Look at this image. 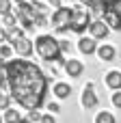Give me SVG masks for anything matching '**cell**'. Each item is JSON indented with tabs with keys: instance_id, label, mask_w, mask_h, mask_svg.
I'll return each instance as SVG.
<instances>
[{
	"instance_id": "1",
	"label": "cell",
	"mask_w": 121,
	"mask_h": 123,
	"mask_svg": "<svg viewBox=\"0 0 121 123\" xmlns=\"http://www.w3.org/2000/svg\"><path fill=\"white\" fill-rule=\"evenodd\" d=\"M9 69V93L24 110H39L48 93V76L28 58L6 61Z\"/></svg>"
},
{
	"instance_id": "2",
	"label": "cell",
	"mask_w": 121,
	"mask_h": 123,
	"mask_svg": "<svg viewBox=\"0 0 121 123\" xmlns=\"http://www.w3.org/2000/svg\"><path fill=\"white\" fill-rule=\"evenodd\" d=\"M35 52L39 54V58H43L45 63H56V65H65L63 58V50H61V41L52 35H39L35 39Z\"/></svg>"
},
{
	"instance_id": "3",
	"label": "cell",
	"mask_w": 121,
	"mask_h": 123,
	"mask_svg": "<svg viewBox=\"0 0 121 123\" xmlns=\"http://www.w3.org/2000/svg\"><path fill=\"white\" fill-rule=\"evenodd\" d=\"M102 19L110 26V30L121 32V0H106L102 9Z\"/></svg>"
},
{
	"instance_id": "4",
	"label": "cell",
	"mask_w": 121,
	"mask_h": 123,
	"mask_svg": "<svg viewBox=\"0 0 121 123\" xmlns=\"http://www.w3.org/2000/svg\"><path fill=\"white\" fill-rule=\"evenodd\" d=\"M91 11L84 9V6H74V13H71V22H69V30L82 35L89 26H91Z\"/></svg>"
},
{
	"instance_id": "5",
	"label": "cell",
	"mask_w": 121,
	"mask_h": 123,
	"mask_svg": "<svg viewBox=\"0 0 121 123\" xmlns=\"http://www.w3.org/2000/svg\"><path fill=\"white\" fill-rule=\"evenodd\" d=\"M15 17H17V24H22L24 30H32L35 28V17H37V11L32 6V2H22L15 6Z\"/></svg>"
},
{
	"instance_id": "6",
	"label": "cell",
	"mask_w": 121,
	"mask_h": 123,
	"mask_svg": "<svg viewBox=\"0 0 121 123\" xmlns=\"http://www.w3.org/2000/svg\"><path fill=\"white\" fill-rule=\"evenodd\" d=\"M71 13H74V9H69V6H58V9H54V13H52V26L56 28V32L69 30Z\"/></svg>"
},
{
	"instance_id": "7",
	"label": "cell",
	"mask_w": 121,
	"mask_h": 123,
	"mask_svg": "<svg viewBox=\"0 0 121 123\" xmlns=\"http://www.w3.org/2000/svg\"><path fill=\"white\" fill-rule=\"evenodd\" d=\"M9 43L13 45V50H15V54L17 56H22V58H28L30 54H32V50H35V45H32V41L22 32V35H15V37H11L9 39Z\"/></svg>"
},
{
	"instance_id": "8",
	"label": "cell",
	"mask_w": 121,
	"mask_h": 123,
	"mask_svg": "<svg viewBox=\"0 0 121 123\" xmlns=\"http://www.w3.org/2000/svg\"><path fill=\"white\" fill-rule=\"evenodd\" d=\"M80 104H82L84 110H93V108L100 104L97 93H95V84H93V82H87V84H84L82 95H80Z\"/></svg>"
},
{
	"instance_id": "9",
	"label": "cell",
	"mask_w": 121,
	"mask_h": 123,
	"mask_svg": "<svg viewBox=\"0 0 121 123\" xmlns=\"http://www.w3.org/2000/svg\"><path fill=\"white\" fill-rule=\"evenodd\" d=\"M89 30H91V37L93 39H106L108 32H110V26L104 19H93L91 26H89Z\"/></svg>"
},
{
	"instance_id": "10",
	"label": "cell",
	"mask_w": 121,
	"mask_h": 123,
	"mask_svg": "<svg viewBox=\"0 0 121 123\" xmlns=\"http://www.w3.org/2000/svg\"><path fill=\"white\" fill-rule=\"evenodd\" d=\"M63 67H65L67 76H71V78H80L82 71H84V65H82V61H78V58H67Z\"/></svg>"
},
{
	"instance_id": "11",
	"label": "cell",
	"mask_w": 121,
	"mask_h": 123,
	"mask_svg": "<svg viewBox=\"0 0 121 123\" xmlns=\"http://www.w3.org/2000/svg\"><path fill=\"white\" fill-rule=\"evenodd\" d=\"M104 82L110 91H121V69H110L104 76Z\"/></svg>"
},
{
	"instance_id": "12",
	"label": "cell",
	"mask_w": 121,
	"mask_h": 123,
	"mask_svg": "<svg viewBox=\"0 0 121 123\" xmlns=\"http://www.w3.org/2000/svg\"><path fill=\"white\" fill-rule=\"evenodd\" d=\"M78 50L89 56V54H95L97 52V43H95L93 37H80L78 39Z\"/></svg>"
},
{
	"instance_id": "13",
	"label": "cell",
	"mask_w": 121,
	"mask_h": 123,
	"mask_svg": "<svg viewBox=\"0 0 121 123\" xmlns=\"http://www.w3.org/2000/svg\"><path fill=\"white\" fill-rule=\"evenodd\" d=\"M95 54L100 56V61H106V63H110V61H115V58H117V50H115V45H108V43L100 45Z\"/></svg>"
},
{
	"instance_id": "14",
	"label": "cell",
	"mask_w": 121,
	"mask_h": 123,
	"mask_svg": "<svg viewBox=\"0 0 121 123\" xmlns=\"http://www.w3.org/2000/svg\"><path fill=\"white\" fill-rule=\"evenodd\" d=\"M52 93L56 95V99H67V97L71 95V86H69L67 82H56L54 89H52Z\"/></svg>"
},
{
	"instance_id": "15",
	"label": "cell",
	"mask_w": 121,
	"mask_h": 123,
	"mask_svg": "<svg viewBox=\"0 0 121 123\" xmlns=\"http://www.w3.org/2000/svg\"><path fill=\"white\" fill-rule=\"evenodd\" d=\"M0 89H9V69L4 58H0Z\"/></svg>"
},
{
	"instance_id": "16",
	"label": "cell",
	"mask_w": 121,
	"mask_h": 123,
	"mask_svg": "<svg viewBox=\"0 0 121 123\" xmlns=\"http://www.w3.org/2000/svg\"><path fill=\"white\" fill-rule=\"evenodd\" d=\"M2 119H4V123H19L22 117H19V110H15V108L9 106V108L4 110V115H2Z\"/></svg>"
},
{
	"instance_id": "17",
	"label": "cell",
	"mask_w": 121,
	"mask_h": 123,
	"mask_svg": "<svg viewBox=\"0 0 121 123\" xmlns=\"http://www.w3.org/2000/svg\"><path fill=\"white\" fill-rule=\"evenodd\" d=\"M95 123H117V121H115L113 112H108V110H100V112L95 115Z\"/></svg>"
},
{
	"instance_id": "18",
	"label": "cell",
	"mask_w": 121,
	"mask_h": 123,
	"mask_svg": "<svg viewBox=\"0 0 121 123\" xmlns=\"http://www.w3.org/2000/svg\"><path fill=\"white\" fill-rule=\"evenodd\" d=\"M13 45L11 43H0V58H4V61H9L11 56H13Z\"/></svg>"
},
{
	"instance_id": "19",
	"label": "cell",
	"mask_w": 121,
	"mask_h": 123,
	"mask_svg": "<svg viewBox=\"0 0 121 123\" xmlns=\"http://www.w3.org/2000/svg\"><path fill=\"white\" fill-rule=\"evenodd\" d=\"M11 93H4L2 89H0V110H6L9 106H11Z\"/></svg>"
},
{
	"instance_id": "20",
	"label": "cell",
	"mask_w": 121,
	"mask_h": 123,
	"mask_svg": "<svg viewBox=\"0 0 121 123\" xmlns=\"http://www.w3.org/2000/svg\"><path fill=\"white\" fill-rule=\"evenodd\" d=\"M13 11V2L11 0H0V15H6Z\"/></svg>"
},
{
	"instance_id": "21",
	"label": "cell",
	"mask_w": 121,
	"mask_h": 123,
	"mask_svg": "<svg viewBox=\"0 0 121 123\" xmlns=\"http://www.w3.org/2000/svg\"><path fill=\"white\" fill-rule=\"evenodd\" d=\"M32 6H35V11H37V13H41V15H45V13H48L45 4H43V2H39V0H32Z\"/></svg>"
},
{
	"instance_id": "22",
	"label": "cell",
	"mask_w": 121,
	"mask_h": 123,
	"mask_svg": "<svg viewBox=\"0 0 121 123\" xmlns=\"http://www.w3.org/2000/svg\"><path fill=\"white\" fill-rule=\"evenodd\" d=\"M41 117H43V115H41L39 110H28V119H30L32 123H39V121H41Z\"/></svg>"
},
{
	"instance_id": "23",
	"label": "cell",
	"mask_w": 121,
	"mask_h": 123,
	"mask_svg": "<svg viewBox=\"0 0 121 123\" xmlns=\"http://www.w3.org/2000/svg\"><path fill=\"white\" fill-rule=\"evenodd\" d=\"M35 26H48V17L41 15V13H37V17H35Z\"/></svg>"
},
{
	"instance_id": "24",
	"label": "cell",
	"mask_w": 121,
	"mask_h": 123,
	"mask_svg": "<svg viewBox=\"0 0 121 123\" xmlns=\"http://www.w3.org/2000/svg\"><path fill=\"white\" fill-rule=\"evenodd\" d=\"M0 43H9V32L2 24H0Z\"/></svg>"
},
{
	"instance_id": "25",
	"label": "cell",
	"mask_w": 121,
	"mask_h": 123,
	"mask_svg": "<svg viewBox=\"0 0 121 123\" xmlns=\"http://www.w3.org/2000/svg\"><path fill=\"white\" fill-rule=\"evenodd\" d=\"M113 106H115V108H121V91L113 93Z\"/></svg>"
},
{
	"instance_id": "26",
	"label": "cell",
	"mask_w": 121,
	"mask_h": 123,
	"mask_svg": "<svg viewBox=\"0 0 121 123\" xmlns=\"http://www.w3.org/2000/svg\"><path fill=\"white\" fill-rule=\"evenodd\" d=\"M39 123H56V119H54V115L50 112V115H43V117H41V121H39Z\"/></svg>"
},
{
	"instance_id": "27",
	"label": "cell",
	"mask_w": 121,
	"mask_h": 123,
	"mask_svg": "<svg viewBox=\"0 0 121 123\" xmlns=\"http://www.w3.org/2000/svg\"><path fill=\"white\" fill-rule=\"evenodd\" d=\"M48 110H50L52 115H56V112H61V106H58L56 102H52V104H48Z\"/></svg>"
},
{
	"instance_id": "28",
	"label": "cell",
	"mask_w": 121,
	"mask_h": 123,
	"mask_svg": "<svg viewBox=\"0 0 121 123\" xmlns=\"http://www.w3.org/2000/svg\"><path fill=\"white\" fill-rule=\"evenodd\" d=\"M58 41H61V50H63V54L69 52V41H65V39H58Z\"/></svg>"
},
{
	"instance_id": "29",
	"label": "cell",
	"mask_w": 121,
	"mask_h": 123,
	"mask_svg": "<svg viewBox=\"0 0 121 123\" xmlns=\"http://www.w3.org/2000/svg\"><path fill=\"white\" fill-rule=\"evenodd\" d=\"M48 4H50V6H54V9L63 6V4H61V0H48Z\"/></svg>"
},
{
	"instance_id": "30",
	"label": "cell",
	"mask_w": 121,
	"mask_h": 123,
	"mask_svg": "<svg viewBox=\"0 0 121 123\" xmlns=\"http://www.w3.org/2000/svg\"><path fill=\"white\" fill-rule=\"evenodd\" d=\"M19 123H32L30 119H19Z\"/></svg>"
},
{
	"instance_id": "31",
	"label": "cell",
	"mask_w": 121,
	"mask_h": 123,
	"mask_svg": "<svg viewBox=\"0 0 121 123\" xmlns=\"http://www.w3.org/2000/svg\"><path fill=\"white\" fill-rule=\"evenodd\" d=\"M2 121H4V119H2V117H0V123H2Z\"/></svg>"
}]
</instances>
